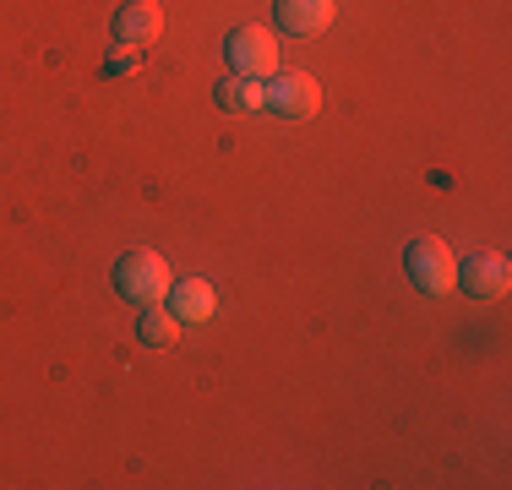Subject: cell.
<instances>
[{"label": "cell", "instance_id": "6da1fadb", "mask_svg": "<svg viewBox=\"0 0 512 490\" xmlns=\"http://www.w3.org/2000/svg\"><path fill=\"white\" fill-rule=\"evenodd\" d=\"M404 267H409V278H414L420 294H447L458 284V256L447 251V240H436V235L414 240L404 251Z\"/></svg>", "mask_w": 512, "mask_h": 490}, {"label": "cell", "instance_id": "7a4b0ae2", "mask_svg": "<svg viewBox=\"0 0 512 490\" xmlns=\"http://www.w3.org/2000/svg\"><path fill=\"white\" fill-rule=\"evenodd\" d=\"M115 289L137 305H158L169 294V267L158 251H126L115 267Z\"/></svg>", "mask_w": 512, "mask_h": 490}, {"label": "cell", "instance_id": "3957f363", "mask_svg": "<svg viewBox=\"0 0 512 490\" xmlns=\"http://www.w3.org/2000/svg\"><path fill=\"white\" fill-rule=\"evenodd\" d=\"M235 77H251V82H273L278 77V39L267 28H235L224 44Z\"/></svg>", "mask_w": 512, "mask_h": 490}, {"label": "cell", "instance_id": "277c9868", "mask_svg": "<svg viewBox=\"0 0 512 490\" xmlns=\"http://www.w3.org/2000/svg\"><path fill=\"white\" fill-rule=\"evenodd\" d=\"M267 109L273 115H284V120H311L316 109H322V82L316 77H278V82H267Z\"/></svg>", "mask_w": 512, "mask_h": 490}, {"label": "cell", "instance_id": "5b68a950", "mask_svg": "<svg viewBox=\"0 0 512 490\" xmlns=\"http://www.w3.org/2000/svg\"><path fill=\"white\" fill-rule=\"evenodd\" d=\"M458 284L474 294V300H502L507 294V256L496 251H480L469 262H458Z\"/></svg>", "mask_w": 512, "mask_h": 490}, {"label": "cell", "instance_id": "8992f818", "mask_svg": "<svg viewBox=\"0 0 512 490\" xmlns=\"http://www.w3.org/2000/svg\"><path fill=\"white\" fill-rule=\"evenodd\" d=\"M158 33H164V11H158L153 0H126V6L115 11V39L126 44V49L153 44Z\"/></svg>", "mask_w": 512, "mask_h": 490}, {"label": "cell", "instance_id": "52a82bcc", "mask_svg": "<svg viewBox=\"0 0 512 490\" xmlns=\"http://www.w3.org/2000/svg\"><path fill=\"white\" fill-rule=\"evenodd\" d=\"M164 300H169V316H175L180 327H197V322H207V316H213L218 294H213V284H207V278H180V284L169 289Z\"/></svg>", "mask_w": 512, "mask_h": 490}, {"label": "cell", "instance_id": "ba28073f", "mask_svg": "<svg viewBox=\"0 0 512 490\" xmlns=\"http://www.w3.org/2000/svg\"><path fill=\"white\" fill-rule=\"evenodd\" d=\"M333 22V0H278V28L306 39V33H322Z\"/></svg>", "mask_w": 512, "mask_h": 490}, {"label": "cell", "instance_id": "9c48e42d", "mask_svg": "<svg viewBox=\"0 0 512 490\" xmlns=\"http://www.w3.org/2000/svg\"><path fill=\"white\" fill-rule=\"evenodd\" d=\"M218 109H229V115H256V109H267V82H251V77H229L213 88Z\"/></svg>", "mask_w": 512, "mask_h": 490}, {"label": "cell", "instance_id": "30bf717a", "mask_svg": "<svg viewBox=\"0 0 512 490\" xmlns=\"http://www.w3.org/2000/svg\"><path fill=\"white\" fill-rule=\"evenodd\" d=\"M137 338L148 343V349H175L180 322L169 311H158V305H148V311H142V322H137Z\"/></svg>", "mask_w": 512, "mask_h": 490}, {"label": "cell", "instance_id": "8fae6325", "mask_svg": "<svg viewBox=\"0 0 512 490\" xmlns=\"http://www.w3.org/2000/svg\"><path fill=\"white\" fill-rule=\"evenodd\" d=\"M137 66H142V49H120V55L104 66V77H126V71H137Z\"/></svg>", "mask_w": 512, "mask_h": 490}]
</instances>
